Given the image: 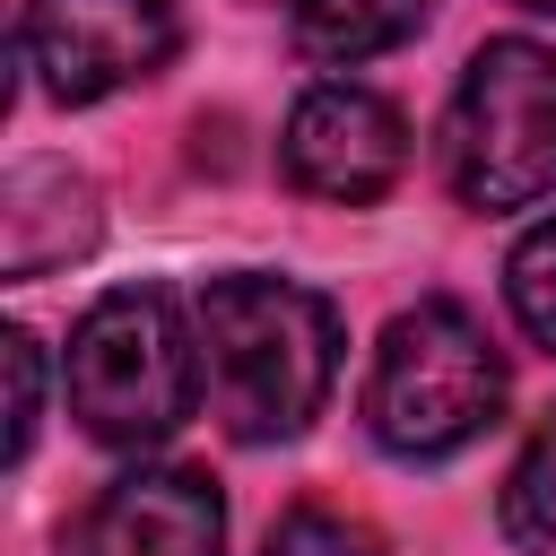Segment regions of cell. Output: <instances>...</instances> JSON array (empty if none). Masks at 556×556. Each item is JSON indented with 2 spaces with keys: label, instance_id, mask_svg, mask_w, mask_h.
<instances>
[{
  "label": "cell",
  "instance_id": "obj_8",
  "mask_svg": "<svg viewBox=\"0 0 556 556\" xmlns=\"http://www.w3.org/2000/svg\"><path fill=\"white\" fill-rule=\"evenodd\" d=\"M96 243V182L78 165H17L0 182V269L43 278L52 261H78Z\"/></svg>",
  "mask_w": 556,
  "mask_h": 556
},
{
  "label": "cell",
  "instance_id": "obj_11",
  "mask_svg": "<svg viewBox=\"0 0 556 556\" xmlns=\"http://www.w3.org/2000/svg\"><path fill=\"white\" fill-rule=\"evenodd\" d=\"M504 304H513V321L556 356V217H539V226L513 243V261H504Z\"/></svg>",
  "mask_w": 556,
  "mask_h": 556
},
{
  "label": "cell",
  "instance_id": "obj_6",
  "mask_svg": "<svg viewBox=\"0 0 556 556\" xmlns=\"http://www.w3.org/2000/svg\"><path fill=\"white\" fill-rule=\"evenodd\" d=\"M278 165L304 200H330V208H365L382 200L400 174H408V122L391 96L356 87V78H330L313 87L295 113H287V139H278Z\"/></svg>",
  "mask_w": 556,
  "mask_h": 556
},
{
  "label": "cell",
  "instance_id": "obj_9",
  "mask_svg": "<svg viewBox=\"0 0 556 556\" xmlns=\"http://www.w3.org/2000/svg\"><path fill=\"white\" fill-rule=\"evenodd\" d=\"M434 17V0H287V35L304 61H374L391 43H408Z\"/></svg>",
  "mask_w": 556,
  "mask_h": 556
},
{
  "label": "cell",
  "instance_id": "obj_12",
  "mask_svg": "<svg viewBox=\"0 0 556 556\" xmlns=\"http://www.w3.org/2000/svg\"><path fill=\"white\" fill-rule=\"evenodd\" d=\"M261 556H382V539H374L365 521H348V513L295 504V513L269 530V547H261Z\"/></svg>",
  "mask_w": 556,
  "mask_h": 556
},
{
  "label": "cell",
  "instance_id": "obj_2",
  "mask_svg": "<svg viewBox=\"0 0 556 556\" xmlns=\"http://www.w3.org/2000/svg\"><path fill=\"white\" fill-rule=\"evenodd\" d=\"M504 417V356L486 321L452 295L391 313L365 374V434L391 460H452Z\"/></svg>",
  "mask_w": 556,
  "mask_h": 556
},
{
  "label": "cell",
  "instance_id": "obj_13",
  "mask_svg": "<svg viewBox=\"0 0 556 556\" xmlns=\"http://www.w3.org/2000/svg\"><path fill=\"white\" fill-rule=\"evenodd\" d=\"M0 365H9V460L35 452V426H43V365H35V339L9 330L0 339Z\"/></svg>",
  "mask_w": 556,
  "mask_h": 556
},
{
  "label": "cell",
  "instance_id": "obj_5",
  "mask_svg": "<svg viewBox=\"0 0 556 556\" xmlns=\"http://www.w3.org/2000/svg\"><path fill=\"white\" fill-rule=\"evenodd\" d=\"M182 43L174 0H26L17 61L52 104H104L139 78H156Z\"/></svg>",
  "mask_w": 556,
  "mask_h": 556
},
{
  "label": "cell",
  "instance_id": "obj_4",
  "mask_svg": "<svg viewBox=\"0 0 556 556\" xmlns=\"http://www.w3.org/2000/svg\"><path fill=\"white\" fill-rule=\"evenodd\" d=\"M443 182L469 208L556 200V52L547 43L495 35L469 52L443 113Z\"/></svg>",
  "mask_w": 556,
  "mask_h": 556
},
{
  "label": "cell",
  "instance_id": "obj_10",
  "mask_svg": "<svg viewBox=\"0 0 556 556\" xmlns=\"http://www.w3.org/2000/svg\"><path fill=\"white\" fill-rule=\"evenodd\" d=\"M504 539L521 556H556V408L530 426V443L504 478Z\"/></svg>",
  "mask_w": 556,
  "mask_h": 556
},
{
  "label": "cell",
  "instance_id": "obj_1",
  "mask_svg": "<svg viewBox=\"0 0 556 556\" xmlns=\"http://www.w3.org/2000/svg\"><path fill=\"white\" fill-rule=\"evenodd\" d=\"M191 330H200L208 408L235 443H287L321 417L339 382V313L313 287L269 269L208 278L191 304Z\"/></svg>",
  "mask_w": 556,
  "mask_h": 556
},
{
  "label": "cell",
  "instance_id": "obj_7",
  "mask_svg": "<svg viewBox=\"0 0 556 556\" xmlns=\"http://www.w3.org/2000/svg\"><path fill=\"white\" fill-rule=\"evenodd\" d=\"M70 556H226V504L200 469H122L78 513Z\"/></svg>",
  "mask_w": 556,
  "mask_h": 556
},
{
  "label": "cell",
  "instance_id": "obj_3",
  "mask_svg": "<svg viewBox=\"0 0 556 556\" xmlns=\"http://www.w3.org/2000/svg\"><path fill=\"white\" fill-rule=\"evenodd\" d=\"M61 391L96 443L148 452L200 408V330L165 287H113L78 313Z\"/></svg>",
  "mask_w": 556,
  "mask_h": 556
},
{
  "label": "cell",
  "instance_id": "obj_14",
  "mask_svg": "<svg viewBox=\"0 0 556 556\" xmlns=\"http://www.w3.org/2000/svg\"><path fill=\"white\" fill-rule=\"evenodd\" d=\"M513 9H539V17H556V0H513Z\"/></svg>",
  "mask_w": 556,
  "mask_h": 556
}]
</instances>
